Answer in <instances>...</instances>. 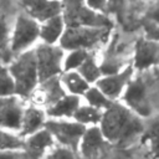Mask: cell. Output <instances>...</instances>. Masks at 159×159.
<instances>
[{
    "label": "cell",
    "instance_id": "7a4b0ae2",
    "mask_svg": "<svg viewBox=\"0 0 159 159\" xmlns=\"http://www.w3.org/2000/svg\"><path fill=\"white\" fill-rule=\"evenodd\" d=\"M7 67L15 82L16 96L25 101L31 99L40 83L35 47L14 56Z\"/></svg>",
    "mask_w": 159,
    "mask_h": 159
},
{
    "label": "cell",
    "instance_id": "3957f363",
    "mask_svg": "<svg viewBox=\"0 0 159 159\" xmlns=\"http://www.w3.org/2000/svg\"><path fill=\"white\" fill-rule=\"evenodd\" d=\"M107 36L106 27L96 26H70L65 30L58 45L65 50H86L91 51L93 47L104 41Z\"/></svg>",
    "mask_w": 159,
    "mask_h": 159
},
{
    "label": "cell",
    "instance_id": "9a60e30c",
    "mask_svg": "<svg viewBox=\"0 0 159 159\" xmlns=\"http://www.w3.org/2000/svg\"><path fill=\"white\" fill-rule=\"evenodd\" d=\"M47 114L45 108L31 103V104H26L24 113H22V119H21V125H20V130H19V135L24 139L36 132H39L40 129L45 128V124L47 122Z\"/></svg>",
    "mask_w": 159,
    "mask_h": 159
},
{
    "label": "cell",
    "instance_id": "83f0119b",
    "mask_svg": "<svg viewBox=\"0 0 159 159\" xmlns=\"http://www.w3.org/2000/svg\"><path fill=\"white\" fill-rule=\"evenodd\" d=\"M0 159H37L26 149H11V150H1Z\"/></svg>",
    "mask_w": 159,
    "mask_h": 159
},
{
    "label": "cell",
    "instance_id": "7c38bea8",
    "mask_svg": "<svg viewBox=\"0 0 159 159\" xmlns=\"http://www.w3.org/2000/svg\"><path fill=\"white\" fill-rule=\"evenodd\" d=\"M159 65V41L140 39L134 48L133 67L138 71H145Z\"/></svg>",
    "mask_w": 159,
    "mask_h": 159
},
{
    "label": "cell",
    "instance_id": "44dd1931",
    "mask_svg": "<svg viewBox=\"0 0 159 159\" xmlns=\"http://www.w3.org/2000/svg\"><path fill=\"white\" fill-rule=\"evenodd\" d=\"M82 99L84 103H87L92 107H96L98 109H102V111H106L107 108H109L113 104V102H116V101H112L111 98H108L96 84H92L87 89V92L83 94Z\"/></svg>",
    "mask_w": 159,
    "mask_h": 159
},
{
    "label": "cell",
    "instance_id": "d4e9b609",
    "mask_svg": "<svg viewBox=\"0 0 159 159\" xmlns=\"http://www.w3.org/2000/svg\"><path fill=\"white\" fill-rule=\"evenodd\" d=\"M24 139L15 132L0 129V152L11 149H22Z\"/></svg>",
    "mask_w": 159,
    "mask_h": 159
},
{
    "label": "cell",
    "instance_id": "30bf717a",
    "mask_svg": "<svg viewBox=\"0 0 159 159\" xmlns=\"http://www.w3.org/2000/svg\"><path fill=\"white\" fill-rule=\"evenodd\" d=\"M15 19L12 0H0V57L2 61L12 58L10 52V37Z\"/></svg>",
    "mask_w": 159,
    "mask_h": 159
},
{
    "label": "cell",
    "instance_id": "f1b7e54d",
    "mask_svg": "<svg viewBox=\"0 0 159 159\" xmlns=\"http://www.w3.org/2000/svg\"><path fill=\"white\" fill-rule=\"evenodd\" d=\"M106 4V0H88V5L93 9H102Z\"/></svg>",
    "mask_w": 159,
    "mask_h": 159
},
{
    "label": "cell",
    "instance_id": "52a82bcc",
    "mask_svg": "<svg viewBox=\"0 0 159 159\" xmlns=\"http://www.w3.org/2000/svg\"><path fill=\"white\" fill-rule=\"evenodd\" d=\"M119 101L143 119L150 116V103L148 99L147 84L140 77L134 76L130 80Z\"/></svg>",
    "mask_w": 159,
    "mask_h": 159
},
{
    "label": "cell",
    "instance_id": "ac0fdd59",
    "mask_svg": "<svg viewBox=\"0 0 159 159\" xmlns=\"http://www.w3.org/2000/svg\"><path fill=\"white\" fill-rule=\"evenodd\" d=\"M66 30V24L63 16L56 15L40 24V39L47 45H58L63 32Z\"/></svg>",
    "mask_w": 159,
    "mask_h": 159
},
{
    "label": "cell",
    "instance_id": "8fae6325",
    "mask_svg": "<svg viewBox=\"0 0 159 159\" xmlns=\"http://www.w3.org/2000/svg\"><path fill=\"white\" fill-rule=\"evenodd\" d=\"M107 144L108 142L104 138L99 125L87 127L80 142L77 154L83 159H96L103 153Z\"/></svg>",
    "mask_w": 159,
    "mask_h": 159
},
{
    "label": "cell",
    "instance_id": "4316f807",
    "mask_svg": "<svg viewBox=\"0 0 159 159\" xmlns=\"http://www.w3.org/2000/svg\"><path fill=\"white\" fill-rule=\"evenodd\" d=\"M41 159H78L77 152L66 148L60 144H55L48 152L43 154Z\"/></svg>",
    "mask_w": 159,
    "mask_h": 159
},
{
    "label": "cell",
    "instance_id": "ba28073f",
    "mask_svg": "<svg viewBox=\"0 0 159 159\" xmlns=\"http://www.w3.org/2000/svg\"><path fill=\"white\" fill-rule=\"evenodd\" d=\"M134 67L132 65L120 68L114 73L103 75L96 86L112 101H119L130 80L134 77Z\"/></svg>",
    "mask_w": 159,
    "mask_h": 159
},
{
    "label": "cell",
    "instance_id": "5bb4252c",
    "mask_svg": "<svg viewBox=\"0 0 159 159\" xmlns=\"http://www.w3.org/2000/svg\"><path fill=\"white\" fill-rule=\"evenodd\" d=\"M65 94H67V93L61 83L60 77H55V78H51V80L39 83V86L31 98L34 99L32 103H35L42 108H47L51 104H53L55 102H57Z\"/></svg>",
    "mask_w": 159,
    "mask_h": 159
},
{
    "label": "cell",
    "instance_id": "6da1fadb",
    "mask_svg": "<svg viewBox=\"0 0 159 159\" xmlns=\"http://www.w3.org/2000/svg\"><path fill=\"white\" fill-rule=\"evenodd\" d=\"M99 128L108 143L118 145L127 144L145 132L143 118L120 101L113 102V104L103 112Z\"/></svg>",
    "mask_w": 159,
    "mask_h": 159
},
{
    "label": "cell",
    "instance_id": "5b68a950",
    "mask_svg": "<svg viewBox=\"0 0 159 159\" xmlns=\"http://www.w3.org/2000/svg\"><path fill=\"white\" fill-rule=\"evenodd\" d=\"M35 55L40 83L62 75L65 50L60 45H47L42 42L35 47Z\"/></svg>",
    "mask_w": 159,
    "mask_h": 159
},
{
    "label": "cell",
    "instance_id": "4fadbf2b",
    "mask_svg": "<svg viewBox=\"0 0 159 159\" xmlns=\"http://www.w3.org/2000/svg\"><path fill=\"white\" fill-rule=\"evenodd\" d=\"M25 10V14L35 19L37 22H43L61 14V2L58 0H16Z\"/></svg>",
    "mask_w": 159,
    "mask_h": 159
},
{
    "label": "cell",
    "instance_id": "d6986e66",
    "mask_svg": "<svg viewBox=\"0 0 159 159\" xmlns=\"http://www.w3.org/2000/svg\"><path fill=\"white\" fill-rule=\"evenodd\" d=\"M60 80H61V83H62L66 93L78 96L81 98L87 92V89L92 86L82 77V75L78 71L62 72V75L60 76Z\"/></svg>",
    "mask_w": 159,
    "mask_h": 159
},
{
    "label": "cell",
    "instance_id": "277c9868",
    "mask_svg": "<svg viewBox=\"0 0 159 159\" xmlns=\"http://www.w3.org/2000/svg\"><path fill=\"white\" fill-rule=\"evenodd\" d=\"M40 39V22L29 15L20 14L15 19V24L12 27L11 37H10V52L11 56H16L21 52H25Z\"/></svg>",
    "mask_w": 159,
    "mask_h": 159
},
{
    "label": "cell",
    "instance_id": "603a6c76",
    "mask_svg": "<svg viewBox=\"0 0 159 159\" xmlns=\"http://www.w3.org/2000/svg\"><path fill=\"white\" fill-rule=\"evenodd\" d=\"M89 51L86 50H70L65 52V58H63V72L67 71H77L83 62L88 58Z\"/></svg>",
    "mask_w": 159,
    "mask_h": 159
},
{
    "label": "cell",
    "instance_id": "f546056e",
    "mask_svg": "<svg viewBox=\"0 0 159 159\" xmlns=\"http://www.w3.org/2000/svg\"><path fill=\"white\" fill-rule=\"evenodd\" d=\"M150 17H152V20H153L155 24H158V25H159V6H158V7H155V9L152 11Z\"/></svg>",
    "mask_w": 159,
    "mask_h": 159
},
{
    "label": "cell",
    "instance_id": "484cf974",
    "mask_svg": "<svg viewBox=\"0 0 159 159\" xmlns=\"http://www.w3.org/2000/svg\"><path fill=\"white\" fill-rule=\"evenodd\" d=\"M144 138L148 142L149 149L153 155L159 159V119H155L150 123L149 128H145Z\"/></svg>",
    "mask_w": 159,
    "mask_h": 159
},
{
    "label": "cell",
    "instance_id": "ffe728a7",
    "mask_svg": "<svg viewBox=\"0 0 159 159\" xmlns=\"http://www.w3.org/2000/svg\"><path fill=\"white\" fill-rule=\"evenodd\" d=\"M103 112L104 111L98 109L96 107H92V106L82 102V104L77 108L72 119H75L76 122H78L80 124H82L84 127L99 125L102 117H103Z\"/></svg>",
    "mask_w": 159,
    "mask_h": 159
},
{
    "label": "cell",
    "instance_id": "cb8c5ba5",
    "mask_svg": "<svg viewBox=\"0 0 159 159\" xmlns=\"http://www.w3.org/2000/svg\"><path fill=\"white\" fill-rule=\"evenodd\" d=\"M16 96L14 78L6 65L0 62V97Z\"/></svg>",
    "mask_w": 159,
    "mask_h": 159
},
{
    "label": "cell",
    "instance_id": "7402d4cb",
    "mask_svg": "<svg viewBox=\"0 0 159 159\" xmlns=\"http://www.w3.org/2000/svg\"><path fill=\"white\" fill-rule=\"evenodd\" d=\"M82 77L89 83V84H96L97 81L103 76L102 72V67L101 65L96 61L94 57H92L91 55L88 56V58L83 62V65L77 70Z\"/></svg>",
    "mask_w": 159,
    "mask_h": 159
},
{
    "label": "cell",
    "instance_id": "2e32d148",
    "mask_svg": "<svg viewBox=\"0 0 159 159\" xmlns=\"http://www.w3.org/2000/svg\"><path fill=\"white\" fill-rule=\"evenodd\" d=\"M83 99L78 96L65 94L57 102L45 108L47 118L51 119H72L77 108L82 104Z\"/></svg>",
    "mask_w": 159,
    "mask_h": 159
},
{
    "label": "cell",
    "instance_id": "e0dca14e",
    "mask_svg": "<svg viewBox=\"0 0 159 159\" xmlns=\"http://www.w3.org/2000/svg\"><path fill=\"white\" fill-rule=\"evenodd\" d=\"M56 144L52 134L48 129L42 128L39 132L24 138V149L30 152L37 159H41L46 152H48Z\"/></svg>",
    "mask_w": 159,
    "mask_h": 159
},
{
    "label": "cell",
    "instance_id": "8992f818",
    "mask_svg": "<svg viewBox=\"0 0 159 159\" xmlns=\"http://www.w3.org/2000/svg\"><path fill=\"white\" fill-rule=\"evenodd\" d=\"M45 128L52 134L56 144L63 145L77 152L82 135L87 127L80 124L75 119H51L48 118Z\"/></svg>",
    "mask_w": 159,
    "mask_h": 159
},
{
    "label": "cell",
    "instance_id": "9c48e42d",
    "mask_svg": "<svg viewBox=\"0 0 159 159\" xmlns=\"http://www.w3.org/2000/svg\"><path fill=\"white\" fill-rule=\"evenodd\" d=\"M25 106V99L19 96L0 97V129L19 134Z\"/></svg>",
    "mask_w": 159,
    "mask_h": 159
}]
</instances>
